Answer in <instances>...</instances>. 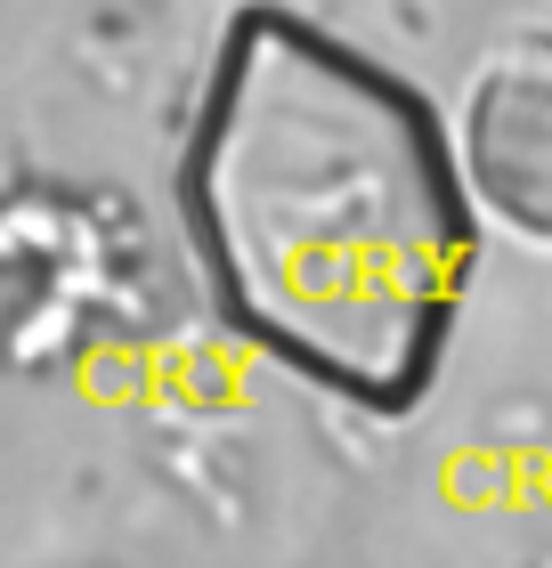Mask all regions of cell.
<instances>
[{
  "instance_id": "1",
  "label": "cell",
  "mask_w": 552,
  "mask_h": 568,
  "mask_svg": "<svg viewBox=\"0 0 552 568\" xmlns=\"http://www.w3.org/2000/svg\"><path fill=\"white\" fill-rule=\"evenodd\" d=\"M212 308L358 415H414L480 276L463 146L407 73L284 0H244L179 146Z\"/></svg>"
},
{
  "instance_id": "2",
  "label": "cell",
  "mask_w": 552,
  "mask_h": 568,
  "mask_svg": "<svg viewBox=\"0 0 552 568\" xmlns=\"http://www.w3.org/2000/svg\"><path fill=\"white\" fill-rule=\"evenodd\" d=\"M455 146L471 203L552 244V33H520L471 73Z\"/></svg>"
}]
</instances>
